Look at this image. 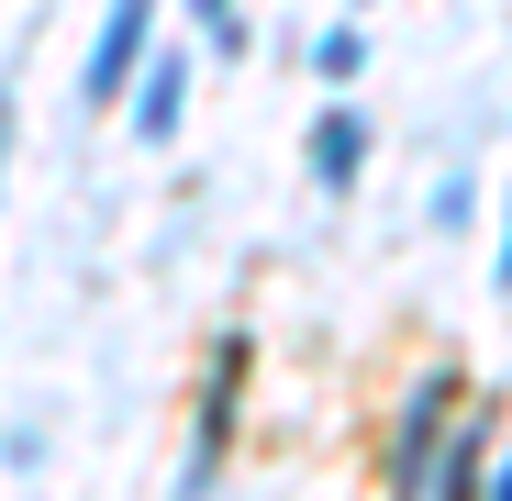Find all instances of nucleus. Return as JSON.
<instances>
[{"mask_svg":"<svg viewBox=\"0 0 512 501\" xmlns=\"http://www.w3.org/2000/svg\"><path fill=\"white\" fill-rule=\"evenodd\" d=\"M490 501H512V446H501V457H490Z\"/></svg>","mask_w":512,"mask_h":501,"instance_id":"nucleus-10","label":"nucleus"},{"mask_svg":"<svg viewBox=\"0 0 512 501\" xmlns=\"http://www.w3.org/2000/svg\"><path fill=\"white\" fill-rule=\"evenodd\" d=\"M123 112H134V134H145V145H167V134H179V112H190V45H145V67H134Z\"/></svg>","mask_w":512,"mask_h":501,"instance_id":"nucleus-4","label":"nucleus"},{"mask_svg":"<svg viewBox=\"0 0 512 501\" xmlns=\"http://www.w3.org/2000/svg\"><path fill=\"white\" fill-rule=\"evenodd\" d=\"M312 67L334 78V90H346V78L368 67V34H357V23H323V34H312Z\"/></svg>","mask_w":512,"mask_h":501,"instance_id":"nucleus-7","label":"nucleus"},{"mask_svg":"<svg viewBox=\"0 0 512 501\" xmlns=\"http://www.w3.org/2000/svg\"><path fill=\"white\" fill-rule=\"evenodd\" d=\"M490 279L512 290V190H501V257H490Z\"/></svg>","mask_w":512,"mask_h":501,"instance_id":"nucleus-9","label":"nucleus"},{"mask_svg":"<svg viewBox=\"0 0 512 501\" xmlns=\"http://www.w3.org/2000/svg\"><path fill=\"white\" fill-rule=\"evenodd\" d=\"M0 179H12V90H0Z\"/></svg>","mask_w":512,"mask_h":501,"instance_id":"nucleus-11","label":"nucleus"},{"mask_svg":"<svg viewBox=\"0 0 512 501\" xmlns=\"http://www.w3.org/2000/svg\"><path fill=\"white\" fill-rule=\"evenodd\" d=\"M457 379L435 368V379H412V401H401V424H390V501H435V468H446V446H457Z\"/></svg>","mask_w":512,"mask_h":501,"instance_id":"nucleus-1","label":"nucleus"},{"mask_svg":"<svg viewBox=\"0 0 512 501\" xmlns=\"http://www.w3.org/2000/svg\"><path fill=\"white\" fill-rule=\"evenodd\" d=\"M234 390H245V334H223V346H212L201 424H190V468H179V490H167V501H201V490H212V468H223V446H234Z\"/></svg>","mask_w":512,"mask_h":501,"instance_id":"nucleus-2","label":"nucleus"},{"mask_svg":"<svg viewBox=\"0 0 512 501\" xmlns=\"http://www.w3.org/2000/svg\"><path fill=\"white\" fill-rule=\"evenodd\" d=\"M435 501H490V424L479 412H457V446L435 468Z\"/></svg>","mask_w":512,"mask_h":501,"instance_id":"nucleus-6","label":"nucleus"},{"mask_svg":"<svg viewBox=\"0 0 512 501\" xmlns=\"http://www.w3.org/2000/svg\"><path fill=\"white\" fill-rule=\"evenodd\" d=\"M190 23H201L212 45H245V23H234V0H190Z\"/></svg>","mask_w":512,"mask_h":501,"instance_id":"nucleus-8","label":"nucleus"},{"mask_svg":"<svg viewBox=\"0 0 512 501\" xmlns=\"http://www.w3.org/2000/svg\"><path fill=\"white\" fill-rule=\"evenodd\" d=\"M357 167H368V112L334 101V112L312 123V179H323V190H357Z\"/></svg>","mask_w":512,"mask_h":501,"instance_id":"nucleus-5","label":"nucleus"},{"mask_svg":"<svg viewBox=\"0 0 512 501\" xmlns=\"http://www.w3.org/2000/svg\"><path fill=\"white\" fill-rule=\"evenodd\" d=\"M145 45H156V0H112L90 67H78V90H90V101H123V90H134V67H145Z\"/></svg>","mask_w":512,"mask_h":501,"instance_id":"nucleus-3","label":"nucleus"}]
</instances>
